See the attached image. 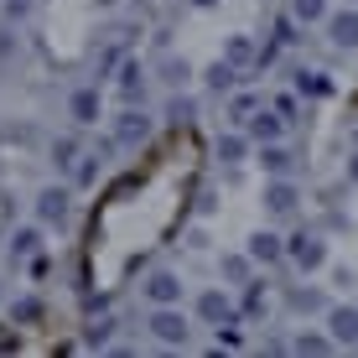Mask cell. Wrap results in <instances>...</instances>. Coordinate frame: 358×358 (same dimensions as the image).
Returning <instances> with one entry per match:
<instances>
[{"label": "cell", "instance_id": "cell-2", "mask_svg": "<svg viewBox=\"0 0 358 358\" xmlns=\"http://www.w3.org/2000/svg\"><path fill=\"white\" fill-rule=\"evenodd\" d=\"M286 260L301 270V275H312V270L327 265V244L317 239V234H291V239H286Z\"/></svg>", "mask_w": 358, "mask_h": 358}, {"label": "cell", "instance_id": "cell-11", "mask_svg": "<svg viewBox=\"0 0 358 358\" xmlns=\"http://www.w3.org/2000/svg\"><path fill=\"white\" fill-rule=\"evenodd\" d=\"M250 255H255V265H275V260H286V239L260 229V234H250Z\"/></svg>", "mask_w": 358, "mask_h": 358}, {"label": "cell", "instance_id": "cell-1", "mask_svg": "<svg viewBox=\"0 0 358 358\" xmlns=\"http://www.w3.org/2000/svg\"><path fill=\"white\" fill-rule=\"evenodd\" d=\"M145 327H151V338L162 343V348H187L192 343V327H187V317H182V306H151Z\"/></svg>", "mask_w": 358, "mask_h": 358}, {"label": "cell", "instance_id": "cell-34", "mask_svg": "<svg viewBox=\"0 0 358 358\" xmlns=\"http://www.w3.org/2000/svg\"><path fill=\"white\" fill-rule=\"evenodd\" d=\"M275 109H280V115L291 120V125H296V115H301V109H296V99H291V94H280V99H275Z\"/></svg>", "mask_w": 358, "mask_h": 358}, {"label": "cell", "instance_id": "cell-30", "mask_svg": "<svg viewBox=\"0 0 358 358\" xmlns=\"http://www.w3.org/2000/svg\"><path fill=\"white\" fill-rule=\"evenodd\" d=\"M213 348H229V353H234V348H244V338H239V327H234V322H224V327H218V332H213Z\"/></svg>", "mask_w": 358, "mask_h": 358}, {"label": "cell", "instance_id": "cell-12", "mask_svg": "<svg viewBox=\"0 0 358 358\" xmlns=\"http://www.w3.org/2000/svg\"><path fill=\"white\" fill-rule=\"evenodd\" d=\"M250 145H255V141H250V130H244V125L229 130V135H218V162H224V166H239L244 156H250Z\"/></svg>", "mask_w": 358, "mask_h": 358}, {"label": "cell", "instance_id": "cell-17", "mask_svg": "<svg viewBox=\"0 0 358 358\" xmlns=\"http://www.w3.org/2000/svg\"><path fill=\"white\" fill-rule=\"evenodd\" d=\"M218 270H224V280H229V286H250L255 255H250V250H244V255H224V260H218Z\"/></svg>", "mask_w": 358, "mask_h": 358}, {"label": "cell", "instance_id": "cell-22", "mask_svg": "<svg viewBox=\"0 0 358 358\" xmlns=\"http://www.w3.org/2000/svg\"><path fill=\"white\" fill-rule=\"evenodd\" d=\"M224 57H229V63H239V68H255V63H260V52H255L250 36H229V42H224Z\"/></svg>", "mask_w": 358, "mask_h": 358}, {"label": "cell", "instance_id": "cell-29", "mask_svg": "<svg viewBox=\"0 0 358 358\" xmlns=\"http://www.w3.org/2000/svg\"><path fill=\"white\" fill-rule=\"evenodd\" d=\"M99 166H104L99 156H83V162L73 166V182H78V187H94V182H99Z\"/></svg>", "mask_w": 358, "mask_h": 358}, {"label": "cell", "instance_id": "cell-32", "mask_svg": "<svg viewBox=\"0 0 358 358\" xmlns=\"http://www.w3.org/2000/svg\"><path fill=\"white\" fill-rule=\"evenodd\" d=\"M244 312H250V317H265V291H260V286L244 291Z\"/></svg>", "mask_w": 358, "mask_h": 358}, {"label": "cell", "instance_id": "cell-13", "mask_svg": "<svg viewBox=\"0 0 358 358\" xmlns=\"http://www.w3.org/2000/svg\"><path fill=\"white\" fill-rule=\"evenodd\" d=\"M239 63H229V57H218V63L213 68H208L203 73V83H208V89H213V94H234V89H239Z\"/></svg>", "mask_w": 358, "mask_h": 358}, {"label": "cell", "instance_id": "cell-8", "mask_svg": "<svg viewBox=\"0 0 358 358\" xmlns=\"http://www.w3.org/2000/svg\"><path fill=\"white\" fill-rule=\"evenodd\" d=\"M322 27H327V42H332V47H343V52H358V10H332Z\"/></svg>", "mask_w": 358, "mask_h": 358}, {"label": "cell", "instance_id": "cell-7", "mask_svg": "<svg viewBox=\"0 0 358 358\" xmlns=\"http://www.w3.org/2000/svg\"><path fill=\"white\" fill-rule=\"evenodd\" d=\"M327 332L338 348H358V306H327Z\"/></svg>", "mask_w": 358, "mask_h": 358}, {"label": "cell", "instance_id": "cell-23", "mask_svg": "<svg viewBox=\"0 0 358 358\" xmlns=\"http://www.w3.org/2000/svg\"><path fill=\"white\" fill-rule=\"evenodd\" d=\"M36 250H42V234H36V229H16V239H10V260H31Z\"/></svg>", "mask_w": 358, "mask_h": 358}, {"label": "cell", "instance_id": "cell-33", "mask_svg": "<svg viewBox=\"0 0 358 358\" xmlns=\"http://www.w3.org/2000/svg\"><path fill=\"white\" fill-rule=\"evenodd\" d=\"M31 16V0H6V21H27Z\"/></svg>", "mask_w": 358, "mask_h": 358}, {"label": "cell", "instance_id": "cell-4", "mask_svg": "<svg viewBox=\"0 0 358 358\" xmlns=\"http://www.w3.org/2000/svg\"><path fill=\"white\" fill-rule=\"evenodd\" d=\"M151 130H156V120L145 115V109L125 104V109H120V120H115V145H145V141H151Z\"/></svg>", "mask_w": 358, "mask_h": 358}, {"label": "cell", "instance_id": "cell-15", "mask_svg": "<svg viewBox=\"0 0 358 358\" xmlns=\"http://www.w3.org/2000/svg\"><path fill=\"white\" fill-rule=\"evenodd\" d=\"M260 166L270 171V177H291V171H296V156H291L280 141H270V145H260Z\"/></svg>", "mask_w": 358, "mask_h": 358}, {"label": "cell", "instance_id": "cell-18", "mask_svg": "<svg viewBox=\"0 0 358 358\" xmlns=\"http://www.w3.org/2000/svg\"><path fill=\"white\" fill-rule=\"evenodd\" d=\"M291 16L301 21V27H322V21L332 16L327 0H291Z\"/></svg>", "mask_w": 358, "mask_h": 358}, {"label": "cell", "instance_id": "cell-10", "mask_svg": "<svg viewBox=\"0 0 358 358\" xmlns=\"http://www.w3.org/2000/svg\"><path fill=\"white\" fill-rule=\"evenodd\" d=\"M296 203H301V192H296V182H291V177H275V182L265 187V208H270V213L286 218V213H296Z\"/></svg>", "mask_w": 358, "mask_h": 358}, {"label": "cell", "instance_id": "cell-3", "mask_svg": "<svg viewBox=\"0 0 358 358\" xmlns=\"http://www.w3.org/2000/svg\"><path fill=\"white\" fill-rule=\"evenodd\" d=\"M31 208H36V224H47V229H63L68 218H73V192H68V187H42Z\"/></svg>", "mask_w": 358, "mask_h": 358}, {"label": "cell", "instance_id": "cell-35", "mask_svg": "<svg viewBox=\"0 0 358 358\" xmlns=\"http://www.w3.org/2000/svg\"><path fill=\"white\" fill-rule=\"evenodd\" d=\"M348 182H358V156H353V162H348Z\"/></svg>", "mask_w": 358, "mask_h": 358}, {"label": "cell", "instance_id": "cell-5", "mask_svg": "<svg viewBox=\"0 0 358 358\" xmlns=\"http://www.w3.org/2000/svg\"><path fill=\"white\" fill-rule=\"evenodd\" d=\"M141 291H145L151 306H182V275H177V270H151Z\"/></svg>", "mask_w": 358, "mask_h": 358}, {"label": "cell", "instance_id": "cell-16", "mask_svg": "<svg viewBox=\"0 0 358 358\" xmlns=\"http://www.w3.org/2000/svg\"><path fill=\"white\" fill-rule=\"evenodd\" d=\"M291 353H312V358H322V353H338V343H332V332H296V343H291Z\"/></svg>", "mask_w": 358, "mask_h": 358}, {"label": "cell", "instance_id": "cell-6", "mask_svg": "<svg viewBox=\"0 0 358 358\" xmlns=\"http://www.w3.org/2000/svg\"><path fill=\"white\" fill-rule=\"evenodd\" d=\"M286 125H291V120L286 115H280V109H255V115L250 120H244V130H250V141L255 145H270V141H280V135H286Z\"/></svg>", "mask_w": 358, "mask_h": 358}, {"label": "cell", "instance_id": "cell-14", "mask_svg": "<svg viewBox=\"0 0 358 358\" xmlns=\"http://www.w3.org/2000/svg\"><path fill=\"white\" fill-rule=\"evenodd\" d=\"M68 115L73 125H99V89H78L68 99Z\"/></svg>", "mask_w": 358, "mask_h": 358}, {"label": "cell", "instance_id": "cell-20", "mask_svg": "<svg viewBox=\"0 0 358 358\" xmlns=\"http://www.w3.org/2000/svg\"><path fill=\"white\" fill-rule=\"evenodd\" d=\"M78 162H83L78 141H73V135H57V141H52V166H57V171H73Z\"/></svg>", "mask_w": 358, "mask_h": 358}, {"label": "cell", "instance_id": "cell-28", "mask_svg": "<svg viewBox=\"0 0 358 358\" xmlns=\"http://www.w3.org/2000/svg\"><path fill=\"white\" fill-rule=\"evenodd\" d=\"M162 73H166V83H171V89H182V83H187V78H192V68H187V57H166V63H162Z\"/></svg>", "mask_w": 358, "mask_h": 358}, {"label": "cell", "instance_id": "cell-37", "mask_svg": "<svg viewBox=\"0 0 358 358\" xmlns=\"http://www.w3.org/2000/svg\"><path fill=\"white\" fill-rule=\"evenodd\" d=\"M348 6H358V0H348Z\"/></svg>", "mask_w": 358, "mask_h": 358}, {"label": "cell", "instance_id": "cell-9", "mask_svg": "<svg viewBox=\"0 0 358 358\" xmlns=\"http://www.w3.org/2000/svg\"><path fill=\"white\" fill-rule=\"evenodd\" d=\"M197 317H203L208 327H224V322H234V301H229V291L208 286L203 296H197Z\"/></svg>", "mask_w": 358, "mask_h": 358}, {"label": "cell", "instance_id": "cell-24", "mask_svg": "<svg viewBox=\"0 0 358 358\" xmlns=\"http://www.w3.org/2000/svg\"><path fill=\"white\" fill-rule=\"evenodd\" d=\"M255 109H260V94H234L229 99V120H234V125H244Z\"/></svg>", "mask_w": 358, "mask_h": 358}, {"label": "cell", "instance_id": "cell-19", "mask_svg": "<svg viewBox=\"0 0 358 358\" xmlns=\"http://www.w3.org/2000/svg\"><path fill=\"white\" fill-rule=\"evenodd\" d=\"M296 94H301V99H327L332 94V78H327V73H296Z\"/></svg>", "mask_w": 358, "mask_h": 358}, {"label": "cell", "instance_id": "cell-21", "mask_svg": "<svg viewBox=\"0 0 358 358\" xmlns=\"http://www.w3.org/2000/svg\"><path fill=\"white\" fill-rule=\"evenodd\" d=\"M141 94H145V73H141V63H125V68H120V99L135 104Z\"/></svg>", "mask_w": 358, "mask_h": 358}, {"label": "cell", "instance_id": "cell-25", "mask_svg": "<svg viewBox=\"0 0 358 358\" xmlns=\"http://www.w3.org/2000/svg\"><path fill=\"white\" fill-rule=\"evenodd\" d=\"M301 21H296V16H280L275 21V47H296V42H301Z\"/></svg>", "mask_w": 358, "mask_h": 358}, {"label": "cell", "instance_id": "cell-31", "mask_svg": "<svg viewBox=\"0 0 358 358\" xmlns=\"http://www.w3.org/2000/svg\"><path fill=\"white\" fill-rule=\"evenodd\" d=\"M166 115H171V125H192V115H197V109H192V99H171V109H166Z\"/></svg>", "mask_w": 358, "mask_h": 358}, {"label": "cell", "instance_id": "cell-26", "mask_svg": "<svg viewBox=\"0 0 358 358\" xmlns=\"http://www.w3.org/2000/svg\"><path fill=\"white\" fill-rule=\"evenodd\" d=\"M291 306H296V312H327V301H322V291H312V286H296L291 291Z\"/></svg>", "mask_w": 358, "mask_h": 358}, {"label": "cell", "instance_id": "cell-36", "mask_svg": "<svg viewBox=\"0 0 358 358\" xmlns=\"http://www.w3.org/2000/svg\"><path fill=\"white\" fill-rule=\"evenodd\" d=\"M192 6H203V10H208V6H218V0H192Z\"/></svg>", "mask_w": 358, "mask_h": 358}, {"label": "cell", "instance_id": "cell-27", "mask_svg": "<svg viewBox=\"0 0 358 358\" xmlns=\"http://www.w3.org/2000/svg\"><path fill=\"white\" fill-rule=\"evenodd\" d=\"M109 338H115V322H109V317L89 322V332H83V343H89V348H109Z\"/></svg>", "mask_w": 358, "mask_h": 358}]
</instances>
